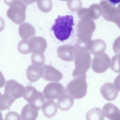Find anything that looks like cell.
Returning a JSON list of instances; mask_svg holds the SVG:
<instances>
[{"mask_svg":"<svg viewBox=\"0 0 120 120\" xmlns=\"http://www.w3.org/2000/svg\"><path fill=\"white\" fill-rule=\"evenodd\" d=\"M74 25L73 18L72 15H59L55 20L51 30L54 32L56 38L62 41L69 38Z\"/></svg>","mask_w":120,"mask_h":120,"instance_id":"6da1fadb","label":"cell"},{"mask_svg":"<svg viewBox=\"0 0 120 120\" xmlns=\"http://www.w3.org/2000/svg\"><path fill=\"white\" fill-rule=\"evenodd\" d=\"M91 59L90 52L79 51L75 58V68L73 71V78L86 75L90 67Z\"/></svg>","mask_w":120,"mask_h":120,"instance_id":"7a4b0ae2","label":"cell"},{"mask_svg":"<svg viewBox=\"0 0 120 120\" xmlns=\"http://www.w3.org/2000/svg\"><path fill=\"white\" fill-rule=\"evenodd\" d=\"M86 77V75L74 78L67 84L65 89L66 93L75 99H79L84 97L87 93Z\"/></svg>","mask_w":120,"mask_h":120,"instance_id":"3957f363","label":"cell"},{"mask_svg":"<svg viewBox=\"0 0 120 120\" xmlns=\"http://www.w3.org/2000/svg\"><path fill=\"white\" fill-rule=\"evenodd\" d=\"M7 11L8 17L14 23L19 24L26 19V5L22 0H18Z\"/></svg>","mask_w":120,"mask_h":120,"instance_id":"277c9868","label":"cell"},{"mask_svg":"<svg viewBox=\"0 0 120 120\" xmlns=\"http://www.w3.org/2000/svg\"><path fill=\"white\" fill-rule=\"evenodd\" d=\"M23 96L26 101L34 105L39 110L41 108L45 100L42 93L37 91L32 86H28L25 88Z\"/></svg>","mask_w":120,"mask_h":120,"instance_id":"5b68a950","label":"cell"},{"mask_svg":"<svg viewBox=\"0 0 120 120\" xmlns=\"http://www.w3.org/2000/svg\"><path fill=\"white\" fill-rule=\"evenodd\" d=\"M77 35L78 39H91L95 30L96 26L94 22L91 19H81L77 25Z\"/></svg>","mask_w":120,"mask_h":120,"instance_id":"8992f818","label":"cell"},{"mask_svg":"<svg viewBox=\"0 0 120 120\" xmlns=\"http://www.w3.org/2000/svg\"><path fill=\"white\" fill-rule=\"evenodd\" d=\"M43 93L45 98L47 100L57 99L62 94L66 93L64 86L59 82L48 83L44 88Z\"/></svg>","mask_w":120,"mask_h":120,"instance_id":"52a82bcc","label":"cell"},{"mask_svg":"<svg viewBox=\"0 0 120 120\" xmlns=\"http://www.w3.org/2000/svg\"><path fill=\"white\" fill-rule=\"evenodd\" d=\"M111 63L109 56L104 52L94 56L92 68L93 70L96 73H102L105 72L110 68Z\"/></svg>","mask_w":120,"mask_h":120,"instance_id":"ba28073f","label":"cell"},{"mask_svg":"<svg viewBox=\"0 0 120 120\" xmlns=\"http://www.w3.org/2000/svg\"><path fill=\"white\" fill-rule=\"evenodd\" d=\"M99 5L104 18L108 21L115 23L120 18V12L117 8L105 0L101 1Z\"/></svg>","mask_w":120,"mask_h":120,"instance_id":"9c48e42d","label":"cell"},{"mask_svg":"<svg viewBox=\"0 0 120 120\" xmlns=\"http://www.w3.org/2000/svg\"><path fill=\"white\" fill-rule=\"evenodd\" d=\"M24 90L23 86L14 80L10 79L5 84L4 93L16 99L23 96Z\"/></svg>","mask_w":120,"mask_h":120,"instance_id":"30bf717a","label":"cell"},{"mask_svg":"<svg viewBox=\"0 0 120 120\" xmlns=\"http://www.w3.org/2000/svg\"><path fill=\"white\" fill-rule=\"evenodd\" d=\"M41 76L49 81H58L63 78V75L60 71L53 66L47 65L42 66Z\"/></svg>","mask_w":120,"mask_h":120,"instance_id":"8fae6325","label":"cell"},{"mask_svg":"<svg viewBox=\"0 0 120 120\" xmlns=\"http://www.w3.org/2000/svg\"><path fill=\"white\" fill-rule=\"evenodd\" d=\"M78 51L77 47L75 46L65 45L59 47L57 54L59 58L62 60L71 61L75 59Z\"/></svg>","mask_w":120,"mask_h":120,"instance_id":"7c38bea8","label":"cell"},{"mask_svg":"<svg viewBox=\"0 0 120 120\" xmlns=\"http://www.w3.org/2000/svg\"><path fill=\"white\" fill-rule=\"evenodd\" d=\"M29 47L31 52L43 53L47 46L45 40L42 37L33 36L28 40Z\"/></svg>","mask_w":120,"mask_h":120,"instance_id":"4fadbf2b","label":"cell"},{"mask_svg":"<svg viewBox=\"0 0 120 120\" xmlns=\"http://www.w3.org/2000/svg\"><path fill=\"white\" fill-rule=\"evenodd\" d=\"M100 92L103 98L109 101H112L115 99L119 93L114 85L109 82L104 83L101 86Z\"/></svg>","mask_w":120,"mask_h":120,"instance_id":"5bb4252c","label":"cell"},{"mask_svg":"<svg viewBox=\"0 0 120 120\" xmlns=\"http://www.w3.org/2000/svg\"><path fill=\"white\" fill-rule=\"evenodd\" d=\"M39 109L33 104L29 103L23 107L21 112L22 120H34L38 116Z\"/></svg>","mask_w":120,"mask_h":120,"instance_id":"9a60e30c","label":"cell"},{"mask_svg":"<svg viewBox=\"0 0 120 120\" xmlns=\"http://www.w3.org/2000/svg\"><path fill=\"white\" fill-rule=\"evenodd\" d=\"M105 116L109 119L120 120V110L113 104L108 103L102 108Z\"/></svg>","mask_w":120,"mask_h":120,"instance_id":"2e32d148","label":"cell"},{"mask_svg":"<svg viewBox=\"0 0 120 120\" xmlns=\"http://www.w3.org/2000/svg\"><path fill=\"white\" fill-rule=\"evenodd\" d=\"M74 98L69 94L64 93L58 99L57 104L58 108L63 111H66L70 109L74 103Z\"/></svg>","mask_w":120,"mask_h":120,"instance_id":"e0dca14e","label":"cell"},{"mask_svg":"<svg viewBox=\"0 0 120 120\" xmlns=\"http://www.w3.org/2000/svg\"><path fill=\"white\" fill-rule=\"evenodd\" d=\"M19 33L22 39L28 40L35 35L36 31L32 25L29 23L25 22L19 26Z\"/></svg>","mask_w":120,"mask_h":120,"instance_id":"ac0fdd59","label":"cell"},{"mask_svg":"<svg viewBox=\"0 0 120 120\" xmlns=\"http://www.w3.org/2000/svg\"><path fill=\"white\" fill-rule=\"evenodd\" d=\"M41 109L45 116L49 118L54 116L57 111L56 103L52 100H48L45 101Z\"/></svg>","mask_w":120,"mask_h":120,"instance_id":"d6986e66","label":"cell"},{"mask_svg":"<svg viewBox=\"0 0 120 120\" xmlns=\"http://www.w3.org/2000/svg\"><path fill=\"white\" fill-rule=\"evenodd\" d=\"M42 66L32 64L28 67L26 70V75L30 81L32 82H35L40 78L41 77Z\"/></svg>","mask_w":120,"mask_h":120,"instance_id":"ffe728a7","label":"cell"},{"mask_svg":"<svg viewBox=\"0 0 120 120\" xmlns=\"http://www.w3.org/2000/svg\"><path fill=\"white\" fill-rule=\"evenodd\" d=\"M106 47V43L103 40L98 39L93 41L90 51L92 54L98 55L104 53Z\"/></svg>","mask_w":120,"mask_h":120,"instance_id":"44dd1931","label":"cell"},{"mask_svg":"<svg viewBox=\"0 0 120 120\" xmlns=\"http://www.w3.org/2000/svg\"><path fill=\"white\" fill-rule=\"evenodd\" d=\"M87 18L95 20L99 18L102 15L101 8L99 5L94 4L86 9Z\"/></svg>","mask_w":120,"mask_h":120,"instance_id":"7402d4cb","label":"cell"},{"mask_svg":"<svg viewBox=\"0 0 120 120\" xmlns=\"http://www.w3.org/2000/svg\"><path fill=\"white\" fill-rule=\"evenodd\" d=\"M86 116L87 120H103L105 116L103 110L99 108L95 107L88 111Z\"/></svg>","mask_w":120,"mask_h":120,"instance_id":"603a6c76","label":"cell"},{"mask_svg":"<svg viewBox=\"0 0 120 120\" xmlns=\"http://www.w3.org/2000/svg\"><path fill=\"white\" fill-rule=\"evenodd\" d=\"M16 100L9 95L4 93L0 95V110L8 109Z\"/></svg>","mask_w":120,"mask_h":120,"instance_id":"cb8c5ba5","label":"cell"},{"mask_svg":"<svg viewBox=\"0 0 120 120\" xmlns=\"http://www.w3.org/2000/svg\"><path fill=\"white\" fill-rule=\"evenodd\" d=\"M92 41L91 39H78L77 43V47L79 51L90 50L92 46Z\"/></svg>","mask_w":120,"mask_h":120,"instance_id":"d4e9b609","label":"cell"},{"mask_svg":"<svg viewBox=\"0 0 120 120\" xmlns=\"http://www.w3.org/2000/svg\"><path fill=\"white\" fill-rule=\"evenodd\" d=\"M37 4L39 9L44 13L50 11L52 8V3L51 0H38Z\"/></svg>","mask_w":120,"mask_h":120,"instance_id":"484cf974","label":"cell"},{"mask_svg":"<svg viewBox=\"0 0 120 120\" xmlns=\"http://www.w3.org/2000/svg\"><path fill=\"white\" fill-rule=\"evenodd\" d=\"M31 61L33 64L40 66L44 65L45 58L43 53H38L33 52L31 56Z\"/></svg>","mask_w":120,"mask_h":120,"instance_id":"4316f807","label":"cell"},{"mask_svg":"<svg viewBox=\"0 0 120 120\" xmlns=\"http://www.w3.org/2000/svg\"><path fill=\"white\" fill-rule=\"evenodd\" d=\"M17 48L19 51L22 54H26L31 52L27 40L23 39L20 41L18 44Z\"/></svg>","mask_w":120,"mask_h":120,"instance_id":"83f0119b","label":"cell"},{"mask_svg":"<svg viewBox=\"0 0 120 120\" xmlns=\"http://www.w3.org/2000/svg\"><path fill=\"white\" fill-rule=\"evenodd\" d=\"M111 60V69L115 73H120V53L112 56Z\"/></svg>","mask_w":120,"mask_h":120,"instance_id":"f1b7e54d","label":"cell"},{"mask_svg":"<svg viewBox=\"0 0 120 120\" xmlns=\"http://www.w3.org/2000/svg\"><path fill=\"white\" fill-rule=\"evenodd\" d=\"M67 5L70 9L73 11H76L82 6L80 0H68Z\"/></svg>","mask_w":120,"mask_h":120,"instance_id":"f546056e","label":"cell"},{"mask_svg":"<svg viewBox=\"0 0 120 120\" xmlns=\"http://www.w3.org/2000/svg\"><path fill=\"white\" fill-rule=\"evenodd\" d=\"M5 119L20 120L21 117L19 114L16 112L10 111L6 114Z\"/></svg>","mask_w":120,"mask_h":120,"instance_id":"4dcf8cb0","label":"cell"},{"mask_svg":"<svg viewBox=\"0 0 120 120\" xmlns=\"http://www.w3.org/2000/svg\"><path fill=\"white\" fill-rule=\"evenodd\" d=\"M114 53L116 54L120 53V36L114 40L112 46Z\"/></svg>","mask_w":120,"mask_h":120,"instance_id":"1f68e13d","label":"cell"},{"mask_svg":"<svg viewBox=\"0 0 120 120\" xmlns=\"http://www.w3.org/2000/svg\"><path fill=\"white\" fill-rule=\"evenodd\" d=\"M114 84L116 89L120 91V74L118 75L114 81Z\"/></svg>","mask_w":120,"mask_h":120,"instance_id":"d6a6232c","label":"cell"},{"mask_svg":"<svg viewBox=\"0 0 120 120\" xmlns=\"http://www.w3.org/2000/svg\"><path fill=\"white\" fill-rule=\"evenodd\" d=\"M5 3L11 7L16 3L18 0H3Z\"/></svg>","mask_w":120,"mask_h":120,"instance_id":"836d02e7","label":"cell"},{"mask_svg":"<svg viewBox=\"0 0 120 120\" xmlns=\"http://www.w3.org/2000/svg\"><path fill=\"white\" fill-rule=\"evenodd\" d=\"M107 1L112 5L114 6L120 3V0H107Z\"/></svg>","mask_w":120,"mask_h":120,"instance_id":"e575fe53","label":"cell"},{"mask_svg":"<svg viewBox=\"0 0 120 120\" xmlns=\"http://www.w3.org/2000/svg\"><path fill=\"white\" fill-rule=\"evenodd\" d=\"M37 0H22L24 3L26 4H30L35 2Z\"/></svg>","mask_w":120,"mask_h":120,"instance_id":"d590c367","label":"cell"},{"mask_svg":"<svg viewBox=\"0 0 120 120\" xmlns=\"http://www.w3.org/2000/svg\"><path fill=\"white\" fill-rule=\"evenodd\" d=\"M115 23L120 29V18Z\"/></svg>","mask_w":120,"mask_h":120,"instance_id":"8d00e7d4","label":"cell"},{"mask_svg":"<svg viewBox=\"0 0 120 120\" xmlns=\"http://www.w3.org/2000/svg\"><path fill=\"white\" fill-rule=\"evenodd\" d=\"M117 8L120 12V3L118 4L117 7Z\"/></svg>","mask_w":120,"mask_h":120,"instance_id":"74e56055","label":"cell"},{"mask_svg":"<svg viewBox=\"0 0 120 120\" xmlns=\"http://www.w3.org/2000/svg\"><path fill=\"white\" fill-rule=\"evenodd\" d=\"M62 0V1H66V0Z\"/></svg>","mask_w":120,"mask_h":120,"instance_id":"f35d334b","label":"cell"}]
</instances>
